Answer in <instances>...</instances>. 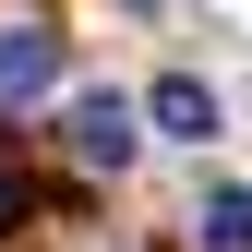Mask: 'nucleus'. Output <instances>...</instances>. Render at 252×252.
I'll use <instances>...</instances> for the list:
<instances>
[{"label":"nucleus","instance_id":"f257e3e1","mask_svg":"<svg viewBox=\"0 0 252 252\" xmlns=\"http://www.w3.org/2000/svg\"><path fill=\"white\" fill-rule=\"evenodd\" d=\"M132 120H144L132 96H108V84H84V96H72V156H84L96 180H108V168H132Z\"/></svg>","mask_w":252,"mask_h":252},{"label":"nucleus","instance_id":"f03ea898","mask_svg":"<svg viewBox=\"0 0 252 252\" xmlns=\"http://www.w3.org/2000/svg\"><path fill=\"white\" fill-rule=\"evenodd\" d=\"M60 84V24H0V108Z\"/></svg>","mask_w":252,"mask_h":252},{"label":"nucleus","instance_id":"7ed1b4c3","mask_svg":"<svg viewBox=\"0 0 252 252\" xmlns=\"http://www.w3.org/2000/svg\"><path fill=\"white\" fill-rule=\"evenodd\" d=\"M144 120H156L168 144H216V132H228V120H216V96H204L192 72H168V84H156V96H144Z\"/></svg>","mask_w":252,"mask_h":252},{"label":"nucleus","instance_id":"20e7f679","mask_svg":"<svg viewBox=\"0 0 252 252\" xmlns=\"http://www.w3.org/2000/svg\"><path fill=\"white\" fill-rule=\"evenodd\" d=\"M204 252H252V180H228V192H204Z\"/></svg>","mask_w":252,"mask_h":252},{"label":"nucleus","instance_id":"39448f33","mask_svg":"<svg viewBox=\"0 0 252 252\" xmlns=\"http://www.w3.org/2000/svg\"><path fill=\"white\" fill-rule=\"evenodd\" d=\"M120 12H156V0H120Z\"/></svg>","mask_w":252,"mask_h":252}]
</instances>
